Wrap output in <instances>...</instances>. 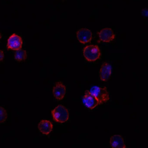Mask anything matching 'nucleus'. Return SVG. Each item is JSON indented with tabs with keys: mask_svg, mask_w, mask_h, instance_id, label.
Listing matches in <instances>:
<instances>
[{
	"mask_svg": "<svg viewBox=\"0 0 148 148\" xmlns=\"http://www.w3.org/2000/svg\"><path fill=\"white\" fill-rule=\"evenodd\" d=\"M88 90L97 98L101 104L107 102L109 100V93L106 87L95 86Z\"/></svg>",
	"mask_w": 148,
	"mask_h": 148,
	"instance_id": "nucleus-1",
	"label": "nucleus"
},
{
	"mask_svg": "<svg viewBox=\"0 0 148 148\" xmlns=\"http://www.w3.org/2000/svg\"><path fill=\"white\" fill-rule=\"evenodd\" d=\"M83 55L88 61H96L101 57V50L97 45H88L84 49Z\"/></svg>",
	"mask_w": 148,
	"mask_h": 148,
	"instance_id": "nucleus-2",
	"label": "nucleus"
},
{
	"mask_svg": "<svg viewBox=\"0 0 148 148\" xmlns=\"http://www.w3.org/2000/svg\"><path fill=\"white\" fill-rule=\"evenodd\" d=\"M53 119L56 122L64 123L68 120L69 113L68 110L63 105L57 106L52 111Z\"/></svg>",
	"mask_w": 148,
	"mask_h": 148,
	"instance_id": "nucleus-3",
	"label": "nucleus"
},
{
	"mask_svg": "<svg viewBox=\"0 0 148 148\" xmlns=\"http://www.w3.org/2000/svg\"><path fill=\"white\" fill-rule=\"evenodd\" d=\"M82 101L85 106L90 110L94 109L101 104L97 98L90 94L88 90L85 92Z\"/></svg>",
	"mask_w": 148,
	"mask_h": 148,
	"instance_id": "nucleus-4",
	"label": "nucleus"
},
{
	"mask_svg": "<svg viewBox=\"0 0 148 148\" xmlns=\"http://www.w3.org/2000/svg\"><path fill=\"white\" fill-rule=\"evenodd\" d=\"M22 45V38L19 36L15 34H13L9 38L7 46L9 49L17 51L21 49Z\"/></svg>",
	"mask_w": 148,
	"mask_h": 148,
	"instance_id": "nucleus-5",
	"label": "nucleus"
},
{
	"mask_svg": "<svg viewBox=\"0 0 148 148\" xmlns=\"http://www.w3.org/2000/svg\"><path fill=\"white\" fill-rule=\"evenodd\" d=\"M92 33L90 29L82 28L77 32V37L79 42L82 44L91 41L92 39Z\"/></svg>",
	"mask_w": 148,
	"mask_h": 148,
	"instance_id": "nucleus-6",
	"label": "nucleus"
},
{
	"mask_svg": "<svg viewBox=\"0 0 148 148\" xmlns=\"http://www.w3.org/2000/svg\"><path fill=\"white\" fill-rule=\"evenodd\" d=\"M112 74V66L108 62H103L99 72L100 79L103 82H107Z\"/></svg>",
	"mask_w": 148,
	"mask_h": 148,
	"instance_id": "nucleus-7",
	"label": "nucleus"
},
{
	"mask_svg": "<svg viewBox=\"0 0 148 148\" xmlns=\"http://www.w3.org/2000/svg\"><path fill=\"white\" fill-rule=\"evenodd\" d=\"M100 40L103 42H109L113 41L115 37L113 30L111 28H106L98 33Z\"/></svg>",
	"mask_w": 148,
	"mask_h": 148,
	"instance_id": "nucleus-8",
	"label": "nucleus"
},
{
	"mask_svg": "<svg viewBox=\"0 0 148 148\" xmlns=\"http://www.w3.org/2000/svg\"><path fill=\"white\" fill-rule=\"evenodd\" d=\"M53 94L55 97L58 100H62L66 95V87L61 82L56 83L53 87Z\"/></svg>",
	"mask_w": 148,
	"mask_h": 148,
	"instance_id": "nucleus-9",
	"label": "nucleus"
},
{
	"mask_svg": "<svg viewBox=\"0 0 148 148\" xmlns=\"http://www.w3.org/2000/svg\"><path fill=\"white\" fill-rule=\"evenodd\" d=\"M110 143L112 148H126L124 140L120 135H114L111 136Z\"/></svg>",
	"mask_w": 148,
	"mask_h": 148,
	"instance_id": "nucleus-10",
	"label": "nucleus"
},
{
	"mask_svg": "<svg viewBox=\"0 0 148 148\" xmlns=\"http://www.w3.org/2000/svg\"><path fill=\"white\" fill-rule=\"evenodd\" d=\"M53 128V125L52 123L47 120L41 121L38 125L39 131L42 134L46 135H48L51 133Z\"/></svg>",
	"mask_w": 148,
	"mask_h": 148,
	"instance_id": "nucleus-11",
	"label": "nucleus"
},
{
	"mask_svg": "<svg viewBox=\"0 0 148 148\" xmlns=\"http://www.w3.org/2000/svg\"><path fill=\"white\" fill-rule=\"evenodd\" d=\"M27 58V52L25 50L20 49L17 50L15 53L14 58L18 62L25 60Z\"/></svg>",
	"mask_w": 148,
	"mask_h": 148,
	"instance_id": "nucleus-12",
	"label": "nucleus"
},
{
	"mask_svg": "<svg viewBox=\"0 0 148 148\" xmlns=\"http://www.w3.org/2000/svg\"><path fill=\"white\" fill-rule=\"evenodd\" d=\"M8 117L6 110L2 107H0V123H3L7 120Z\"/></svg>",
	"mask_w": 148,
	"mask_h": 148,
	"instance_id": "nucleus-13",
	"label": "nucleus"
},
{
	"mask_svg": "<svg viewBox=\"0 0 148 148\" xmlns=\"http://www.w3.org/2000/svg\"><path fill=\"white\" fill-rule=\"evenodd\" d=\"M141 14L144 17H148V9H144L142 10L141 11Z\"/></svg>",
	"mask_w": 148,
	"mask_h": 148,
	"instance_id": "nucleus-14",
	"label": "nucleus"
},
{
	"mask_svg": "<svg viewBox=\"0 0 148 148\" xmlns=\"http://www.w3.org/2000/svg\"><path fill=\"white\" fill-rule=\"evenodd\" d=\"M4 55H3V51L0 50V62H1L3 60Z\"/></svg>",
	"mask_w": 148,
	"mask_h": 148,
	"instance_id": "nucleus-15",
	"label": "nucleus"
},
{
	"mask_svg": "<svg viewBox=\"0 0 148 148\" xmlns=\"http://www.w3.org/2000/svg\"><path fill=\"white\" fill-rule=\"evenodd\" d=\"M1 33H0V40H1Z\"/></svg>",
	"mask_w": 148,
	"mask_h": 148,
	"instance_id": "nucleus-16",
	"label": "nucleus"
}]
</instances>
